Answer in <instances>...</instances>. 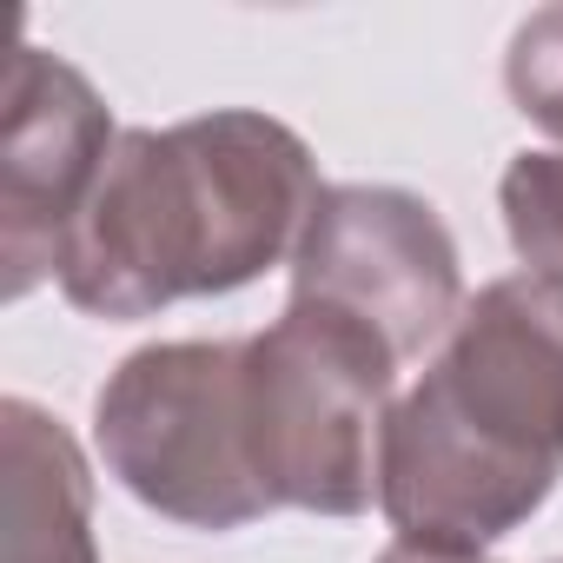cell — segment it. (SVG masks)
<instances>
[{
  "label": "cell",
  "instance_id": "obj_7",
  "mask_svg": "<svg viewBox=\"0 0 563 563\" xmlns=\"http://www.w3.org/2000/svg\"><path fill=\"white\" fill-rule=\"evenodd\" d=\"M0 457H8V563H100L93 477L67 424L27 398H8Z\"/></svg>",
  "mask_w": 563,
  "mask_h": 563
},
{
  "label": "cell",
  "instance_id": "obj_9",
  "mask_svg": "<svg viewBox=\"0 0 563 563\" xmlns=\"http://www.w3.org/2000/svg\"><path fill=\"white\" fill-rule=\"evenodd\" d=\"M504 87H510V100H517L523 120H537L543 133L563 140V8L530 14V21L510 34Z\"/></svg>",
  "mask_w": 563,
  "mask_h": 563
},
{
  "label": "cell",
  "instance_id": "obj_3",
  "mask_svg": "<svg viewBox=\"0 0 563 563\" xmlns=\"http://www.w3.org/2000/svg\"><path fill=\"white\" fill-rule=\"evenodd\" d=\"M398 358L345 312L292 299L245 339V424L272 510L358 517L378 497Z\"/></svg>",
  "mask_w": 563,
  "mask_h": 563
},
{
  "label": "cell",
  "instance_id": "obj_1",
  "mask_svg": "<svg viewBox=\"0 0 563 563\" xmlns=\"http://www.w3.org/2000/svg\"><path fill=\"white\" fill-rule=\"evenodd\" d=\"M319 192L312 146L272 113L219 107L179 126H126L60 252V292L87 319L239 292L299 252Z\"/></svg>",
  "mask_w": 563,
  "mask_h": 563
},
{
  "label": "cell",
  "instance_id": "obj_6",
  "mask_svg": "<svg viewBox=\"0 0 563 563\" xmlns=\"http://www.w3.org/2000/svg\"><path fill=\"white\" fill-rule=\"evenodd\" d=\"M113 140L120 133L93 80L60 54L14 41L0 80V292L8 299L60 278V252Z\"/></svg>",
  "mask_w": 563,
  "mask_h": 563
},
{
  "label": "cell",
  "instance_id": "obj_8",
  "mask_svg": "<svg viewBox=\"0 0 563 563\" xmlns=\"http://www.w3.org/2000/svg\"><path fill=\"white\" fill-rule=\"evenodd\" d=\"M497 206H504V232H510L523 272L563 278V146L517 153L504 166Z\"/></svg>",
  "mask_w": 563,
  "mask_h": 563
},
{
  "label": "cell",
  "instance_id": "obj_4",
  "mask_svg": "<svg viewBox=\"0 0 563 563\" xmlns=\"http://www.w3.org/2000/svg\"><path fill=\"white\" fill-rule=\"evenodd\" d=\"M93 438L107 471L186 530H245L272 510L245 424V339L140 345L100 385Z\"/></svg>",
  "mask_w": 563,
  "mask_h": 563
},
{
  "label": "cell",
  "instance_id": "obj_5",
  "mask_svg": "<svg viewBox=\"0 0 563 563\" xmlns=\"http://www.w3.org/2000/svg\"><path fill=\"white\" fill-rule=\"evenodd\" d=\"M292 299L345 312L405 365L464 312L451 225L405 186H325L292 252Z\"/></svg>",
  "mask_w": 563,
  "mask_h": 563
},
{
  "label": "cell",
  "instance_id": "obj_10",
  "mask_svg": "<svg viewBox=\"0 0 563 563\" xmlns=\"http://www.w3.org/2000/svg\"><path fill=\"white\" fill-rule=\"evenodd\" d=\"M378 563H490L484 550H444V543H411V537H398Z\"/></svg>",
  "mask_w": 563,
  "mask_h": 563
},
{
  "label": "cell",
  "instance_id": "obj_2",
  "mask_svg": "<svg viewBox=\"0 0 563 563\" xmlns=\"http://www.w3.org/2000/svg\"><path fill=\"white\" fill-rule=\"evenodd\" d=\"M563 477V278L510 272L464 299L424 378L391 405L378 510L411 543L490 550Z\"/></svg>",
  "mask_w": 563,
  "mask_h": 563
}]
</instances>
